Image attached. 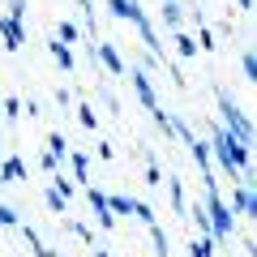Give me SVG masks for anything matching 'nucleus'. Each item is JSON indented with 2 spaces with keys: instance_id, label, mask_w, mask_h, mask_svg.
<instances>
[{
  "instance_id": "nucleus-1",
  "label": "nucleus",
  "mask_w": 257,
  "mask_h": 257,
  "mask_svg": "<svg viewBox=\"0 0 257 257\" xmlns=\"http://www.w3.org/2000/svg\"><path fill=\"white\" fill-rule=\"evenodd\" d=\"M214 150H219V163L227 167L231 176H244L248 172V146H240L227 128H214Z\"/></svg>"
},
{
  "instance_id": "nucleus-2",
  "label": "nucleus",
  "mask_w": 257,
  "mask_h": 257,
  "mask_svg": "<svg viewBox=\"0 0 257 257\" xmlns=\"http://www.w3.org/2000/svg\"><path fill=\"white\" fill-rule=\"evenodd\" d=\"M219 111H223V120H227V133L240 142V146H248V142H253V124L240 116V107L227 99V94H219Z\"/></svg>"
},
{
  "instance_id": "nucleus-3",
  "label": "nucleus",
  "mask_w": 257,
  "mask_h": 257,
  "mask_svg": "<svg viewBox=\"0 0 257 257\" xmlns=\"http://www.w3.org/2000/svg\"><path fill=\"white\" fill-rule=\"evenodd\" d=\"M128 82H133V90L142 94V103H146V111H155V120H159V124H167V116L159 111V99H155V90H150L146 73H142V69H133V73H128Z\"/></svg>"
},
{
  "instance_id": "nucleus-4",
  "label": "nucleus",
  "mask_w": 257,
  "mask_h": 257,
  "mask_svg": "<svg viewBox=\"0 0 257 257\" xmlns=\"http://www.w3.org/2000/svg\"><path fill=\"white\" fill-rule=\"evenodd\" d=\"M90 52L99 56V60L107 64V69H111V73H116V77H124V60H120V52H116V47H111V43H90Z\"/></svg>"
},
{
  "instance_id": "nucleus-5",
  "label": "nucleus",
  "mask_w": 257,
  "mask_h": 257,
  "mask_svg": "<svg viewBox=\"0 0 257 257\" xmlns=\"http://www.w3.org/2000/svg\"><path fill=\"white\" fill-rule=\"evenodd\" d=\"M107 9L116 13V18H124V22H133V26H138V22L146 18V13H142V5H138V0H107Z\"/></svg>"
},
{
  "instance_id": "nucleus-6",
  "label": "nucleus",
  "mask_w": 257,
  "mask_h": 257,
  "mask_svg": "<svg viewBox=\"0 0 257 257\" xmlns=\"http://www.w3.org/2000/svg\"><path fill=\"white\" fill-rule=\"evenodd\" d=\"M0 35H5V47H13V52H18L22 47V22H13V18H0Z\"/></svg>"
},
{
  "instance_id": "nucleus-7",
  "label": "nucleus",
  "mask_w": 257,
  "mask_h": 257,
  "mask_svg": "<svg viewBox=\"0 0 257 257\" xmlns=\"http://www.w3.org/2000/svg\"><path fill=\"white\" fill-rule=\"evenodd\" d=\"M86 197H90V206H94V214H99V223H103V227H111L116 219H111V210H107V197H103L99 189H86Z\"/></svg>"
},
{
  "instance_id": "nucleus-8",
  "label": "nucleus",
  "mask_w": 257,
  "mask_h": 257,
  "mask_svg": "<svg viewBox=\"0 0 257 257\" xmlns=\"http://www.w3.org/2000/svg\"><path fill=\"white\" fill-rule=\"evenodd\" d=\"M236 210H240V214H253V210H257L253 189H248V184H240V189H236Z\"/></svg>"
},
{
  "instance_id": "nucleus-9",
  "label": "nucleus",
  "mask_w": 257,
  "mask_h": 257,
  "mask_svg": "<svg viewBox=\"0 0 257 257\" xmlns=\"http://www.w3.org/2000/svg\"><path fill=\"white\" fill-rule=\"evenodd\" d=\"M22 176H26V163H22V159L13 155L9 163H5V172H0V180H22Z\"/></svg>"
},
{
  "instance_id": "nucleus-10",
  "label": "nucleus",
  "mask_w": 257,
  "mask_h": 257,
  "mask_svg": "<svg viewBox=\"0 0 257 257\" xmlns=\"http://www.w3.org/2000/svg\"><path fill=\"white\" fill-rule=\"evenodd\" d=\"M163 26H180V5H176V0H167V5H163Z\"/></svg>"
},
{
  "instance_id": "nucleus-11",
  "label": "nucleus",
  "mask_w": 257,
  "mask_h": 257,
  "mask_svg": "<svg viewBox=\"0 0 257 257\" xmlns=\"http://www.w3.org/2000/svg\"><path fill=\"white\" fill-rule=\"evenodd\" d=\"M64 150H69V146H64V138H60V133H52V138H47V155H52V159H64Z\"/></svg>"
},
{
  "instance_id": "nucleus-12",
  "label": "nucleus",
  "mask_w": 257,
  "mask_h": 257,
  "mask_svg": "<svg viewBox=\"0 0 257 257\" xmlns=\"http://www.w3.org/2000/svg\"><path fill=\"white\" fill-rule=\"evenodd\" d=\"M52 56L60 60V69H73V56H69V47H64V43H52Z\"/></svg>"
},
{
  "instance_id": "nucleus-13",
  "label": "nucleus",
  "mask_w": 257,
  "mask_h": 257,
  "mask_svg": "<svg viewBox=\"0 0 257 257\" xmlns=\"http://www.w3.org/2000/svg\"><path fill=\"white\" fill-rule=\"evenodd\" d=\"M107 210H116V214H128V210H133V202H128V197H107Z\"/></svg>"
},
{
  "instance_id": "nucleus-14",
  "label": "nucleus",
  "mask_w": 257,
  "mask_h": 257,
  "mask_svg": "<svg viewBox=\"0 0 257 257\" xmlns=\"http://www.w3.org/2000/svg\"><path fill=\"white\" fill-rule=\"evenodd\" d=\"M240 64H244V77L253 82V77H257V60H253V52H244V56H240Z\"/></svg>"
},
{
  "instance_id": "nucleus-15",
  "label": "nucleus",
  "mask_w": 257,
  "mask_h": 257,
  "mask_svg": "<svg viewBox=\"0 0 257 257\" xmlns=\"http://www.w3.org/2000/svg\"><path fill=\"white\" fill-rule=\"evenodd\" d=\"M176 43H180V56H197V43L189 35H176Z\"/></svg>"
},
{
  "instance_id": "nucleus-16",
  "label": "nucleus",
  "mask_w": 257,
  "mask_h": 257,
  "mask_svg": "<svg viewBox=\"0 0 257 257\" xmlns=\"http://www.w3.org/2000/svg\"><path fill=\"white\" fill-rule=\"evenodd\" d=\"M47 206H52L56 214H64V197H60V193H56V189H47Z\"/></svg>"
},
{
  "instance_id": "nucleus-17",
  "label": "nucleus",
  "mask_w": 257,
  "mask_h": 257,
  "mask_svg": "<svg viewBox=\"0 0 257 257\" xmlns=\"http://www.w3.org/2000/svg\"><path fill=\"white\" fill-rule=\"evenodd\" d=\"M77 120H82L86 128H94V107H86V103H82V107H77Z\"/></svg>"
},
{
  "instance_id": "nucleus-18",
  "label": "nucleus",
  "mask_w": 257,
  "mask_h": 257,
  "mask_svg": "<svg viewBox=\"0 0 257 257\" xmlns=\"http://www.w3.org/2000/svg\"><path fill=\"white\" fill-rule=\"evenodd\" d=\"M9 18H13V22L26 18V0H13V5H9Z\"/></svg>"
},
{
  "instance_id": "nucleus-19",
  "label": "nucleus",
  "mask_w": 257,
  "mask_h": 257,
  "mask_svg": "<svg viewBox=\"0 0 257 257\" xmlns=\"http://www.w3.org/2000/svg\"><path fill=\"white\" fill-rule=\"evenodd\" d=\"M60 39H64V43H73V39H77V26H73V22H60Z\"/></svg>"
},
{
  "instance_id": "nucleus-20",
  "label": "nucleus",
  "mask_w": 257,
  "mask_h": 257,
  "mask_svg": "<svg viewBox=\"0 0 257 257\" xmlns=\"http://www.w3.org/2000/svg\"><path fill=\"white\" fill-rule=\"evenodd\" d=\"M210 248H214L210 240H197V244H193V253H189V257H210Z\"/></svg>"
},
{
  "instance_id": "nucleus-21",
  "label": "nucleus",
  "mask_w": 257,
  "mask_h": 257,
  "mask_svg": "<svg viewBox=\"0 0 257 257\" xmlns=\"http://www.w3.org/2000/svg\"><path fill=\"white\" fill-rule=\"evenodd\" d=\"M13 223H18V214H13L9 206H0V227H13Z\"/></svg>"
},
{
  "instance_id": "nucleus-22",
  "label": "nucleus",
  "mask_w": 257,
  "mask_h": 257,
  "mask_svg": "<svg viewBox=\"0 0 257 257\" xmlns=\"http://www.w3.org/2000/svg\"><path fill=\"white\" fill-rule=\"evenodd\" d=\"M73 172H77V180H86V155H73Z\"/></svg>"
},
{
  "instance_id": "nucleus-23",
  "label": "nucleus",
  "mask_w": 257,
  "mask_h": 257,
  "mask_svg": "<svg viewBox=\"0 0 257 257\" xmlns=\"http://www.w3.org/2000/svg\"><path fill=\"white\" fill-rule=\"evenodd\" d=\"M236 5H240V9H253V0H236Z\"/></svg>"
},
{
  "instance_id": "nucleus-24",
  "label": "nucleus",
  "mask_w": 257,
  "mask_h": 257,
  "mask_svg": "<svg viewBox=\"0 0 257 257\" xmlns=\"http://www.w3.org/2000/svg\"><path fill=\"white\" fill-rule=\"evenodd\" d=\"M77 5H82V9H86V13H94V9H90V0H77Z\"/></svg>"
},
{
  "instance_id": "nucleus-25",
  "label": "nucleus",
  "mask_w": 257,
  "mask_h": 257,
  "mask_svg": "<svg viewBox=\"0 0 257 257\" xmlns=\"http://www.w3.org/2000/svg\"><path fill=\"white\" fill-rule=\"evenodd\" d=\"M94 257H107V253H103V248H94Z\"/></svg>"
},
{
  "instance_id": "nucleus-26",
  "label": "nucleus",
  "mask_w": 257,
  "mask_h": 257,
  "mask_svg": "<svg viewBox=\"0 0 257 257\" xmlns=\"http://www.w3.org/2000/svg\"><path fill=\"white\" fill-rule=\"evenodd\" d=\"M163 5H167V0H163Z\"/></svg>"
}]
</instances>
